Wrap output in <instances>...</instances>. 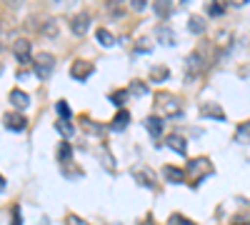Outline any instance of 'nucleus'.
<instances>
[{
	"label": "nucleus",
	"mask_w": 250,
	"mask_h": 225,
	"mask_svg": "<svg viewBox=\"0 0 250 225\" xmlns=\"http://www.w3.org/2000/svg\"><path fill=\"white\" fill-rule=\"evenodd\" d=\"M155 105H158V110H160V115L163 118H180L183 115V108H180V100L175 98V95H170V93H160L158 98H155Z\"/></svg>",
	"instance_id": "1"
},
{
	"label": "nucleus",
	"mask_w": 250,
	"mask_h": 225,
	"mask_svg": "<svg viewBox=\"0 0 250 225\" xmlns=\"http://www.w3.org/2000/svg\"><path fill=\"white\" fill-rule=\"evenodd\" d=\"M33 70H35V75H38L40 80H48V78L53 75V70H55V58H53L50 53L35 55V58H33Z\"/></svg>",
	"instance_id": "2"
},
{
	"label": "nucleus",
	"mask_w": 250,
	"mask_h": 225,
	"mask_svg": "<svg viewBox=\"0 0 250 225\" xmlns=\"http://www.w3.org/2000/svg\"><path fill=\"white\" fill-rule=\"evenodd\" d=\"M3 125L10 133H23L28 128V118L23 113H8V115H3Z\"/></svg>",
	"instance_id": "3"
},
{
	"label": "nucleus",
	"mask_w": 250,
	"mask_h": 225,
	"mask_svg": "<svg viewBox=\"0 0 250 225\" xmlns=\"http://www.w3.org/2000/svg\"><path fill=\"white\" fill-rule=\"evenodd\" d=\"M200 73H203V55L195 50L185 58V75H188V80H195Z\"/></svg>",
	"instance_id": "4"
},
{
	"label": "nucleus",
	"mask_w": 250,
	"mask_h": 225,
	"mask_svg": "<svg viewBox=\"0 0 250 225\" xmlns=\"http://www.w3.org/2000/svg\"><path fill=\"white\" fill-rule=\"evenodd\" d=\"M70 30H73V35L83 38V35L90 30V15H88V13L73 15V18H70Z\"/></svg>",
	"instance_id": "5"
},
{
	"label": "nucleus",
	"mask_w": 250,
	"mask_h": 225,
	"mask_svg": "<svg viewBox=\"0 0 250 225\" xmlns=\"http://www.w3.org/2000/svg\"><path fill=\"white\" fill-rule=\"evenodd\" d=\"M13 53H15V60H18V63L20 65H25V63H30V43H28V40L25 38H18L15 40V43H13Z\"/></svg>",
	"instance_id": "6"
},
{
	"label": "nucleus",
	"mask_w": 250,
	"mask_h": 225,
	"mask_svg": "<svg viewBox=\"0 0 250 225\" xmlns=\"http://www.w3.org/2000/svg\"><path fill=\"white\" fill-rule=\"evenodd\" d=\"M93 63H88V60H75V63L70 65V75L75 78V80H88L90 75H93Z\"/></svg>",
	"instance_id": "7"
},
{
	"label": "nucleus",
	"mask_w": 250,
	"mask_h": 225,
	"mask_svg": "<svg viewBox=\"0 0 250 225\" xmlns=\"http://www.w3.org/2000/svg\"><path fill=\"white\" fill-rule=\"evenodd\" d=\"M188 173H200V178H205V175H213V165H210V160L208 158H200V160H190L188 163Z\"/></svg>",
	"instance_id": "8"
},
{
	"label": "nucleus",
	"mask_w": 250,
	"mask_h": 225,
	"mask_svg": "<svg viewBox=\"0 0 250 225\" xmlns=\"http://www.w3.org/2000/svg\"><path fill=\"white\" fill-rule=\"evenodd\" d=\"M155 35H158V40H160V45H168V48H173L178 40H175V30L170 28V25H158V30H155Z\"/></svg>",
	"instance_id": "9"
},
{
	"label": "nucleus",
	"mask_w": 250,
	"mask_h": 225,
	"mask_svg": "<svg viewBox=\"0 0 250 225\" xmlns=\"http://www.w3.org/2000/svg\"><path fill=\"white\" fill-rule=\"evenodd\" d=\"M200 115L203 118H210V120H225V110L220 108V105H215V103H203L200 105Z\"/></svg>",
	"instance_id": "10"
},
{
	"label": "nucleus",
	"mask_w": 250,
	"mask_h": 225,
	"mask_svg": "<svg viewBox=\"0 0 250 225\" xmlns=\"http://www.w3.org/2000/svg\"><path fill=\"white\" fill-rule=\"evenodd\" d=\"M10 105H13L18 113H23V110L30 105L28 93H23V90H10Z\"/></svg>",
	"instance_id": "11"
},
{
	"label": "nucleus",
	"mask_w": 250,
	"mask_h": 225,
	"mask_svg": "<svg viewBox=\"0 0 250 225\" xmlns=\"http://www.w3.org/2000/svg\"><path fill=\"white\" fill-rule=\"evenodd\" d=\"M168 148L175 150L180 158H185V153H188V140H185L183 135H168Z\"/></svg>",
	"instance_id": "12"
},
{
	"label": "nucleus",
	"mask_w": 250,
	"mask_h": 225,
	"mask_svg": "<svg viewBox=\"0 0 250 225\" xmlns=\"http://www.w3.org/2000/svg\"><path fill=\"white\" fill-rule=\"evenodd\" d=\"M145 128H148V133H150L153 138H160V133H163V118H160V115L145 118Z\"/></svg>",
	"instance_id": "13"
},
{
	"label": "nucleus",
	"mask_w": 250,
	"mask_h": 225,
	"mask_svg": "<svg viewBox=\"0 0 250 225\" xmlns=\"http://www.w3.org/2000/svg\"><path fill=\"white\" fill-rule=\"evenodd\" d=\"M70 160H73V148H70L68 140H62L58 145V163H60V165H68Z\"/></svg>",
	"instance_id": "14"
},
{
	"label": "nucleus",
	"mask_w": 250,
	"mask_h": 225,
	"mask_svg": "<svg viewBox=\"0 0 250 225\" xmlns=\"http://www.w3.org/2000/svg\"><path fill=\"white\" fill-rule=\"evenodd\" d=\"M95 40L103 45V48H113L118 40H115V35L110 33V30H105V28H98V33H95Z\"/></svg>",
	"instance_id": "15"
},
{
	"label": "nucleus",
	"mask_w": 250,
	"mask_h": 225,
	"mask_svg": "<svg viewBox=\"0 0 250 225\" xmlns=\"http://www.w3.org/2000/svg\"><path fill=\"white\" fill-rule=\"evenodd\" d=\"M163 175L168 178V183H173V185H178V183L185 180V173L178 170V168H173V165H165V168H163Z\"/></svg>",
	"instance_id": "16"
},
{
	"label": "nucleus",
	"mask_w": 250,
	"mask_h": 225,
	"mask_svg": "<svg viewBox=\"0 0 250 225\" xmlns=\"http://www.w3.org/2000/svg\"><path fill=\"white\" fill-rule=\"evenodd\" d=\"M128 125H130V113H128V110H120V113L115 115V120L110 123L113 130H125Z\"/></svg>",
	"instance_id": "17"
},
{
	"label": "nucleus",
	"mask_w": 250,
	"mask_h": 225,
	"mask_svg": "<svg viewBox=\"0 0 250 225\" xmlns=\"http://www.w3.org/2000/svg\"><path fill=\"white\" fill-rule=\"evenodd\" d=\"M188 30L195 33V35L205 33V20H203L200 15H190V18H188Z\"/></svg>",
	"instance_id": "18"
},
{
	"label": "nucleus",
	"mask_w": 250,
	"mask_h": 225,
	"mask_svg": "<svg viewBox=\"0 0 250 225\" xmlns=\"http://www.w3.org/2000/svg\"><path fill=\"white\" fill-rule=\"evenodd\" d=\"M168 78H170V70L165 68V65L150 68V80H153V83H163V80H168Z\"/></svg>",
	"instance_id": "19"
},
{
	"label": "nucleus",
	"mask_w": 250,
	"mask_h": 225,
	"mask_svg": "<svg viewBox=\"0 0 250 225\" xmlns=\"http://www.w3.org/2000/svg\"><path fill=\"white\" fill-rule=\"evenodd\" d=\"M58 30H60V28H58V20H55V18L45 20V25H40V33H43L45 38H50V40L58 38Z\"/></svg>",
	"instance_id": "20"
},
{
	"label": "nucleus",
	"mask_w": 250,
	"mask_h": 225,
	"mask_svg": "<svg viewBox=\"0 0 250 225\" xmlns=\"http://www.w3.org/2000/svg\"><path fill=\"white\" fill-rule=\"evenodd\" d=\"M55 128H58V133H60L62 138H73V133H75V128L70 125V120H62V118H58Z\"/></svg>",
	"instance_id": "21"
},
{
	"label": "nucleus",
	"mask_w": 250,
	"mask_h": 225,
	"mask_svg": "<svg viewBox=\"0 0 250 225\" xmlns=\"http://www.w3.org/2000/svg\"><path fill=\"white\" fill-rule=\"evenodd\" d=\"M135 180L140 183V185H145V188H153V185H155L150 170H135Z\"/></svg>",
	"instance_id": "22"
},
{
	"label": "nucleus",
	"mask_w": 250,
	"mask_h": 225,
	"mask_svg": "<svg viewBox=\"0 0 250 225\" xmlns=\"http://www.w3.org/2000/svg\"><path fill=\"white\" fill-rule=\"evenodd\" d=\"M235 140L238 143H250V120L248 123H243V125H238V130H235Z\"/></svg>",
	"instance_id": "23"
},
{
	"label": "nucleus",
	"mask_w": 250,
	"mask_h": 225,
	"mask_svg": "<svg viewBox=\"0 0 250 225\" xmlns=\"http://www.w3.org/2000/svg\"><path fill=\"white\" fill-rule=\"evenodd\" d=\"M128 95H130V90H115V93H110V103L123 108L125 100H128Z\"/></svg>",
	"instance_id": "24"
},
{
	"label": "nucleus",
	"mask_w": 250,
	"mask_h": 225,
	"mask_svg": "<svg viewBox=\"0 0 250 225\" xmlns=\"http://www.w3.org/2000/svg\"><path fill=\"white\" fill-rule=\"evenodd\" d=\"M55 110H58V115H60L62 120H70V118H73V113H70V105L65 103V100H58V103H55Z\"/></svg>",
	"instance_id": "25"
},
{
	"label": "nucleus",
	"mask_w": 250,
	"mask_h": 225,
	"mask_svg": "<svg viewBox=\"0 0 250 225\" xmlns=\"http://www.w3.org/2000/svg\"><path fill=\"white\" fill-rule=\"evenodd\" d=\"M155 13L160 18H168L170 15V0H158V3H155Z\"/></svg>",
	"instance_id": "26"
},
{
	"label": "nucleus",
	"mask_w": 250,
	"mask_h": 225,
	"mask_svg": "<svg viewBox=\"0 0 250 225\" xmlns=\"http://www.w3.org/2000/svg\"><path fill=\"white\" fill-rule=\"evenodd\" d=\"M128 90H130V93H135V95H148V85L140 83V80H135V83H133Z\"/></svg>",
	"instance_id": "27"
},
{
	"label": "nucleus",
	"mask_w": 250,
	"mask_h": 225,
	"mask_svg": "<svg viewBox=\"0 0 250 225\" xmlns=\"http://www.w3.org/2000/svg\"><path fill=\"white\" fill-rule=\"evenodd\" d=\"M130 8H133L135 13H143L145 8H148V0H130Z\"/></svg>",
	"instance_id": "28"
},
{
	"label": "nucleus",
	"mask_w": 250,
	"mask_h": 225,
	"mask_svg": "<svg viewBox=\"0 0 250 225\" xmlns=\"http://www.w3.org/2000/svg\"><path fill=\"white\" fill-rule=\"evenodd\" d=\"M170 225H195V223H190L188 218H183V215H178V213H175V215L170 218Z\"/></svg>",
	"instance_id": "29"
},
{
	"label": "nucleus",
	"mask_w": 250,
	"mask_h": 225,
	"mask_svg": "<svg viewBox=\"0 0 250 225\" xmlns=\"http://www.w3.org/2000/svg\"><path fill=\"white\" fill-rule=\"evenodd\" d=\"M220 43H223L225 48H228V45H230V33H228V30H223V33H218V45H220Z\"/></svg>",
	"instance_id": "30"
},
{
	"label": "nucleus",
	"mask_w": 250,
	"mask_h": 225,
	"mask_svg": "<svg viewBox=\"0 0 250 225\" xmlns=\"http://www.w3.org/2000/svg\"><path fill=\"white\" fill-rule=\"evenodd\" d=\"M68 225H90V223H88V220H83V218H78V215H73V213H70V215H68Z\"/></svg>",
	"instance_id": "31"
},
{
	"label": "nucleus",
	"mask_w": 250,
	"mask_h": 225,
	"mask_svg": "<svg viewBox=\"0 0 250 225\" xmlns=\"http://www.w3.org/2000/svg\"><path fill=\"white\" fill-rule=\"evenodd\" d=\"M150 48H153V43H150V40H145V38H143V40H138V50H143V53H148Z\"/></svg>",
	"instance_id": "32"
},
{
	"label": "nucleus",
	"mask_w": 250,
	"mask_h": 225,
	"mask_svg": "<svg viewBox=\"0 0 250 225\" xmlns=\"http://www.w3.org/2000/svg\"><path fill=\"white\" fill-rule=\"evenodd\" d=\"M53 3H55V5H60V8H73V5L78 3V0H53Z\"/></svg>",
	"instance_id": "33"
},
{
	"label": "nucleus",
	"mask_w": 250,
	"mask_h": 225,
	"mask_svg": "<svg viewBox=\"0 0 250 225\" xmlns=\"http://www.w3.org/2000/svg\"><path fill=\"white\" fill-rule=\"evenodd\" d=\"M208 13H210V15H223V5H210V8H208Z\"/></svg>",
	"instance_id": "34"
},
{
	"label": "nucleus",
	"mask_w": 250,
	"mask_h": 225,
	"mask_svg": "<svg viewBox=\"0 0 250 225\" xmlns=\"http://www.w3.org/2000/svg\"><path fill=\"white\" fill-rule=\"evenodd\" d=\"M23 218H20V208H13V225H20Z\"/></svg>",
	"instance_id": "35"
},
{
	"label": "nucleus",
	"mask_w": 250,
	"mask_h": 225,
	"mask_svg": "<svg viewBox=\"0 0 250 225\" xmlns=\"http://www.w3.org/2000/svg\"><path fill=\"white\" fill-rule=\"evenodd\" d=\"M3 3H5L8 8H13V10H15V8H20V5H23V0H3Z\"/></svg>",
	"instance_id": "36"
},
{
	"label": "nucleus",
	"mask_w": 250,
	"mask_h": 225,
	"mask_svg": "<svg viewBox=\"0 0 250 225\" xmlns=\"http://www.w3.org/2000/svg\"><path fill=\"white\" fill-rule=\"evenodd\" d=\"M225 3H228V5H233V8H240V5L248 3V0H225Z\"/></svg>",
	"instance_id": "37"
},
{
	"label": "nucleus",
	"mask_w": 250,
	"mask_h": 225,
	"mask_svg": "<svg viewBox=\"0 0 250 225\" xmlns=\"http://www.w3.org/2000/svg\"><path fill=\"white\" fill-rule=\"evenodd\" d=\"M3 190H5V178L0 175V193H3Z\"/></svg>",
	"instance_id": "38"
},
{
	"label": "nucleus",
	"mask_w": 250,
	"mask_h": 225,
	"mask_svg": "<svg viewBox=\"0 0 250 225\" xmlns=\"http://www.w3.org/2000/svg\"><path fill=\"white\" fill-rule=\"evenodd\" d=\"M143 225H153V220H145V223H143Z\"/></svg>",
	"instance_id": "39"
},
{
	"label": "nucleus",
	"mask_w": 250,
	"mask_h": 225,
	"mask_svg": "<svg viewBox=\"0 0 250 225\" xmlns=\"http://www.w3.org/2000/svg\"><path fill=\"white\" fill-rule=\"evenodd\" d=\"M0 73H3V63H0Z\"/></svg>",
	"instance_id": "40"
},
{
	"label": "nucleus",
	"mask_w": 250,
	"mask_h": 225,
	"mask_svg": "<svg viewBox=\"0 0 250 225\" xmlns=\"http://www.w3.org/2000/svg\"><path fill=\"white\" fill-rule=\"evenodd\" d=\"M115 3H123V0H115Z\"/></svg>",
	"instance_id": "41"
}]
</instances>
